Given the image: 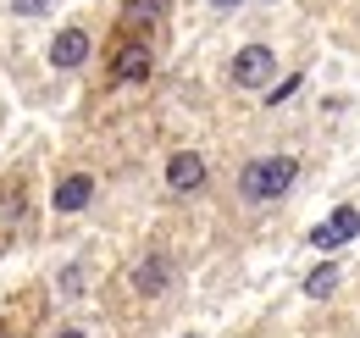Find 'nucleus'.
<instances>
[{
    "label": "nucleus",
    "instance_id": "1",
    "mask_svg": "<svg viewBox=\"0 0 360 338\" xmlns=\"http://www.w3.org/2000/svg\"><path fill=\"white\" fill-rule=\"evenodd\" d=\"M294 177H300V167L288 156H261V161H250L238 172V194L244 200H277V194H288Z\"/></svg>",
    "mask_w": 360,
    "mask_h": 338
},
{
    "label": "nucleus",
    "instance_id": "2",
    "mask_svg": "<svg viewBox=\"0 0 360 338\" xmlns=\"http://www.w3.org/2000/svg\"><path fill=\"white\" fill-rule=\"evenodd\" d=\"M271 67H277V61H271L266 44H244V50L233 56L227 73H233V84H238V89H266L271 84Z\"/></svg>",
    "mask_w": 360,
    "mask_h": 338
},
{
    "label": "nucleus",
    "instance_id": "3",
    "mask_svg": "<svg viewBox=\"0 0 360 338\" xmlns=\"http://www.w3.org/2000/svg\"><path fill=\"white\" fill-rule=\"evenodd\" d=\"M355 233H360V211H355V206H338V211L311 233V244H316V250H333V244H349Z\"/></svg>",
    "mask_w": 360,
    "mask_h": 338
},
{
    "label": "nucleus",
    "instance_id": "4",
    "mask_svg": "<svg viewBox=\"0 0 360 338\" xmlns=\"http://www.w3.org/2000/svg\"><path fill=\"white\" fill-rule=\"evenodd\" d=\"M167 183H172L178 194H194V189L205 183V161H200V150H178V156L167 161Z\"/></svg>",
    "mask_w": 360,
    "mask_h": 338
},
{
    "label": "nucleus",
    "instance_id": "5",
    "mask_svg": "<svg viewBox=\"0 0 360 338\" xmlns=\"http://www.w3.org/2000/svg\"><path fill=\"white\" fill-rule=\"evenodd\" d=\"M89 61V34L84 28H67V34H56V44H50V67H84Z\"/></svg>",
    "mask_w": 360,
    "mask_h": 338
},
{
    "label": "nucleus",
    "instance_id": "6",
    "mask_svg": "<svg viewBox=\"0 0 360 338\" xmlns=\"http://www.w3.org/2000/svg\"><path fill=\"white\" fill-rule=\"evenodd\" d=\"M111 78H117V84H139V78H150V44H122L117 61H111Z\"/></svg>",
    "mask_w": 360,
    "mask_h": 338
},
{
    "label": "nucleus",
    "instance_id": "7",
    "mask_svg": "<svg viewBox=\"0 0 360 338\" xmlns=\"http://www.w3.org/2000/svg\"><path fill=\"white\" fill-rule=\"evenodd\" d=\"M89 200H94V177L89 172H72V177L56 183V211H84Z\"/></svg>",
    "mask_w": 360,
    "mask_h": 338
},
{
    "label": "nucleus",
    "instance_id": "8",
    "mask_svg": "<svg viewBox=\"0 0 360 338\" xmlns=\"http://www.w3.org/2000/svg\"><path fill=\"white\" fill-rule=\"evenodd\" d=\"M167 277H172V272H167V261H155V255H150V261H139L134 289H139V294H161V289H167Z\"/></svg>",
    "mask_w": 360,
    "mask_h": 338
},
{
    "label": "nucleus",
    "instance_id": "9",
    "mask_svg": "<svg viewBox=\"0 0 360 338\" xmlns=\"http://www.w3.org/2000/svg\"><path fill=\"white\" fill-rule=\"evenodd\" d=\"M161 11H167V0H128V6H122V23H128V28H144V23H155Z\"/></svg>",
    "mask_w": 360,
    "mask_h": 338
},
{
    "label": "nucleus",
    "instance_id": "10",
    "mask_svg": "<svg viewBox=\"0 0 360 338\" xmlns=\"http://www.w3.org/2000/svg\"><path fill=\"white\" fill-rule=\"evenodd\" d=\"M333 289H338V266H316L311 277H305V294L311 299H327Z\"/></svg>",
    "mask_w": 360,
    "mask_h": 338
},
{
    "label": "nucleus",
    "instance_id": "11",
    "mask_svg": "<svg viewBox=\"0 0 360 338\" xmlns=\"http://www.w3.org/2000/svg\"><path fill=\"white\" fill-rule=\"evenodd\" d=\"M11 11L17 17H39V11H50V0H11Z\"/></svg>",
    "mask_w": 360,
    "mask_h": 338
},
{
    "label": "nucleus",
    "instance_id": "12",
    "mask_svg": "<svg viewBox=\"0 0 360 338\" xmlns=\"http://www.w3.org/2000/svg\"><path fill=\"white\" fill-rule=\"evenodd\" d=\"M294 89H300V78H288V84H283V89H266V106H277V100H288Z\"/></svg>",
    "mask_w": 360,
    "mask_h": 338
},
{
    "label": "nucleus",
    "instance_id": "13",
    "mask_svg": "<svg viewBox=\"0 0 360 338\" xmlns=\"http://www.w3.org/2000/svg\"><path fill=\"white\" fill-rule=\"evenodd\" d=\"M56 338H89V333H78V327H67V333H56Z\"/></svg>",
    "mask_w": 360,
    "mask_h": 338
},
{
    "label": "nucleus",
    "instance_id": "14",
    "mask_svg": "<svg viewBox=\"0 0 360 338\" xmlns=\"http://www.w3.org/2000/svg\"><path fill=\"white\" fill-rule=\"evenodd\" d=\"M217 6H222V11H227V6H238V0H217Z\"/></svg>",
    "mask_w": 360,
    "mask_h": 338
},
{
    "label": "nucleus",
    "instance_id": "15",
    "mask_svg": "<svg viewBox=\"0 0 360 338\" xmlns=\"http://www.w3.org/2000/svg\"><path fill=\"white\" fill-rule=\"evenodd\" d=\"M188 338H194V333H188Z\"/></svg>",
    "mask_w": 360,
    "mask_h": 338
}]
</instances>
